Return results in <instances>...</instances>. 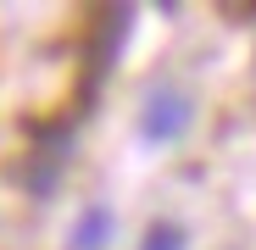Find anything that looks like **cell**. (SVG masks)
Here are the masks:
<instances>
[{
	"label": "cell",
	"instance_id": "obj_4",
	"mask_svg": "<svg viewBox=\"0 0 256 250\" xmlns=\"http://www.w3.org/2000/svg\"><path fill=\"white\" fill-rule=\"evenodd\" d=\"M62 167H67V156H62V150H45V145H39V150L28 156V167H22V189H34L39 200H45V195H56Z\"/></svg>",
	"mask_w": 256,
	"mask_h": 250
},
{
	"label": "cell",
	"instance_id": "obj_1",
	"mask_svg": "<svg viewBox=\"0 0 256 250\" xmlns=\"http://www.w3.org/2000/svg\"><path fill=\"white\" fill-rule=\"evenodd\" d=\"M134 17H140L134 6H95L90 11V33H84V89H78V111H72L78 122H84V111H95L112 67L122 61L128 39H134Z\"/></svg>",
	"mask_w": 256,
	"mask_h": 250
},
{
	"label": "cell",
	"instance_id": "obj_2",
	"mask_svg": "<svg viewBox=\"0 0 256 250\" xmlns=\"http://www.w3.org/2000/svg\"><path fill=\"white\" fill-rule=\"evenodd\" d=\"M190 117H195V100L178 89V83H150L145 100H140V139L145 145H178L190 134Z\"/></svg>",
	"mask_w": 256,
	"mask_h": 250
},
{
	"label": "cell",
	"instance_id": "obj_5",
	"mask_svg": "<svg viewBox=\"0 0 256 250\" xmlns=\"http://www.w3.org/2000/svg\"><path fill=\"white\" fill-rule=\"evenodd\" d=\"M190 245V234H184V223H150L145 228V239H140V250H184Z\"/></svg>",
	"mask_w": 256,
	"mask_h": 250
},
{
	"label": "cell",
	"instance_id": "obj_3",
	"mask_svg": "<svg viewBox=\"0 0 256 250\" xmlns=\"http://www.w3.org/2000/svg\"><path fill=\"white\" fill-rule=\"evenodd\" d=\"M112 228H117L112 206H84L78 223H72V250H106L112 245Z\"/></svg>",
	"mask_w": 256,
	"mask_h": 250
}]
</instances>
